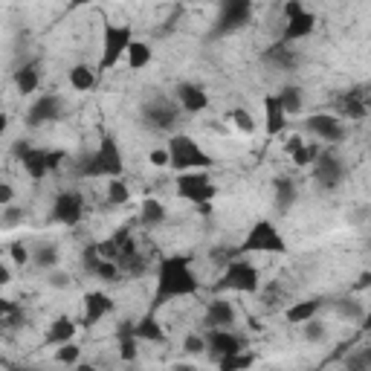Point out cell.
<instances>
[{"instance_id": "obj_24", "label": "cell", "mask_w": 371, "mask_h": 371, "mask_svg": "<svg viewBox=\"0 0 371 371\" xmlns=\"http://www.w3.org/2000/svg\"><path fill=\"white\" fill-rule=\"evenodd\" d=\"M337 111H340V116H348V119H354V122L365 119L368 105H365V96L360 93V87H354V90H345V93H342V96L337 99Z\"/></svg>"}, {"instance_id": "obj_17", "label": "cell", "mask_w": 371, "mask_h": 371, "mask_svg": "<svg viewBox=\"0 0 371 371\" xmlns=\"http://www.w3.org/2000/svg\"><path fill=\"white\" fill-rule=\"evenodd\" d=\"M174 102L186 113H203L209 108V93L195 81H180L174 87Z\"/></svg>"}, {"instance_id": "obj_29", "label": "cell", "mask_w": 371, "mask_h": 371, "mask_svg": "<svg viewBox=\"0 0 371 371\" xmlns=\"http://www.w3.org/2000/svg\"><path fill=\"white\" fill-rule=\"evenodd\" d=\"M12 81H15L18 93H24V96H32V93L38 90V84H41V70H38V64L29 61V64L18 67L15 76H12Z\"/></svg>"}, {"instance_id": "obj_8", "label": "cell", "mask_w": 371, "mask_h": 371, "mask_svg": "<svg viewBox=\"0 0 371 371\" xmlns=\"http://www.w3.org/2000/svg\"><path fill=\"white\" fill-rule=\"evenodd\" d=\"M250 21H253V4H250V0H226V4H220V12H218L215 26H212V35L215 38L232 35V32L244 29Z\"/></svg>"}, {"instance_id": "obj_13", "label": "cell", "mask_w": 371, "mask_h": 371, "mask_svg": "<svg viewBox=\"0 0 371 371\" xmlns=\"http://www.w3.org/2000/svg\"><path fill=\"white\" fill-rule=\"evenodd\" d=\"M305 128H308V133H313L316 139H322V143H331V146H337V143H342V139H345L342 119L331 116V113H313V116H308Z\"/></svg>"}, {"instance_id": "obj_56", "label": "cell", "mask_w": 371, "mask_h": 371, "mask_svg": "<svg viewBox=\"0 0 371 371\" xmlns=\"http://www.w3.org/2000/svg\"><path fill=\"white\" fill-rule=\"evenodd\" d=\"M362 354H365V360H368V365H371V337H368V342L362 345Z\"/></svg>"}, {"instance_id": "obj_36", "label": "cell", "mask_w": 371, "mask_h": 371, "mask_svg": "<svg viewBox=\"0 0 371 371\" xmlns=\"http://www.w3.org/2000/svg\"><path fill=\"white\" fill-rule=\"evenodd\" d=\"M131 200V189H128V183L119 177V180H111L108 183V203L111 206H125Z\"/></svg>"}, {"instance_id": "obj_3", "label": "cell", "mask_w": 371, "mask_h": 371, "mask_svg": "<svg viewBox=\"0 0 371 371\" xmlns=\"http://www.w3.org/2000/svg\"><path fill=\"white\" fill-rule=\"evenodd\" d=\"M168 154H171V168L177 174H189V171H203V168H212V154H206L198 139L186 136V133H174L168 139Z\"/></svg>"}, {"instance_id": "obj_2", "label": "cell", "mask_w": 371, "mask_h": 371, "mask_svg": "<svg viewBox=\"0 0 371 371\" xmlns=\"http://www.w3.org/2000/svg\"><path fill=\"white\" fill-rule=\"evenodd\" d=\"M125 171V154L119 148V143L111 136V133H102L96 151H90L81 166H78V174L81 177H108V180H119Z\"/></svg>"}, {"instance_id": "obj_46", "label": "cell", "mask_w": 371, "mask_h": 371, "mask_svg": "<svg viewBox=\"0 0 371 371\" xmlns=\"http://www.w3.org/2000/svg\"><path fill=\"white\" fill-rule=\"evenodd\" d=\"M46 285H50V288H56V290H64V288H70V275H67V273H59V270H53L50 275H46Z\"/></svg>"}, {"instance_id": "obj_28", "label": "cell", "mask_w": 371, "mask_h": 371, "mask_svg": "<svg viewBox=\"0 0 371 371\" xmlns=\"http://www.w3.org/2000/svg\"><path fill=\"white\" fill-rule=\"evenodd\" d=\"M67 78H70V87H73V90L90 93L93 87L99 84V70H93L90 64H76V67H70Z\"/></svg>"}, {"instance_id": "obj_27", "label": "cell", "mask_w": 371, "mask_h": 371, "mask_svg": "<svg viewBox=\"0 0 371 371\" xmlns=\"http://www.w3.org/2000/svg\"><path fill=\"white\" fill-rule=\"evenodd\" d=\"M168 218V209L163 206V200H154V198H146L143 203H139V223L148 226V229H157L163 226Z\"/></svg>"}, {"instance_id": "obj_60", "label": "cell", "mask_w": 371, "mask_h": 371, "mask_svg": "<svg viewBox=\"0 0 371 371\" xmlns=\"http://www.w3.org/2000/svg\"><path fill=\"white\" fill-rule=\"evenodd\" d=\"M15 371H38V368H15Z\"/></svg>"}, {"instance_id": "obj_11", "label": "cell", "mask_w": 371, "mask_h": 371, "mask_svg": "<svg viewBox=\"0 0 371 371\" xmlns=\"http://www.w3.org/2000/svg\"><path fill=\"white\" fill-rule=\"evenodd\" d=\"M143 122L154 131H171L177 122H180V105L171 102V99H151L143 105Z\"/></svg>"}, {"instance_id": "obj_48", "label": "cell", "mask_w": 371, "mask_h": 371, "mask_svg": "<svg viewBox=\"0 0 371 371\" xmlns=\"http://www.w3.org/2000/svg\"><path fill=\"white\" fill-rule=\"evenodd\" d=\"M12 200H15V189H12V183H0V209L12 206Z\"/></svg>"}, {"instance_id": "obj_7", "label": "cell", "mask_w": 371, "mask_h": 371, "mask_svg": "<svg viewBox=\"0 0 371 371\" xmlns=\"http://www.w3.org/2000/svg\"><path fill=\"white\" fill-rule=\"evenodd\" d=\"M177 198L180 200H189V203H195V206H206V203H212L215 200V195H218V186H215V180L206 174V171H189V174H177Z\"/></svg>"}, {"instance_id": "obj_5", "label": "cell", "mask_w": 371, "mask_h": 371, "mask_svg": "<svg viewBox=\"0 0 371 371\" xmlns=\"http://www.w3.org/2000/svg\"><path fill=\"white\" fill-rule=\"evenodd\" d=\"M133 29L128 24H105L102 29V59H99V73H111L119 61L128 59V50L133 44Z\"/></svg>"}, {"instance_id": "obj_38", "label": "cell", "mask_w": 371, "mask_h": 371, "mask_svg": "<svg viewBox=\"0 0 371 371\" xmlns=\"http://www.w3.org/2000/svg\"><path fill=\"white\" fill-rule=\"evenodd\" d=\"M226 116H229V122L235 125L241 133H253L255 131V119H253V113L247 108H232Z\"/></svg>"}, {"instance_id": "obj_19", "label": "cell", "mask_w": 371, "mask_h": 371, "mask_svg": "<svg viewBox=\"0 0 371 371\" xmlns=\"http://www.w3.org/2000/svg\"><path fill=\"white\" fill-rule=\"evenodd\" d=\"M313 29H316V15L310 9H302L299 15H293V18L285 21V26H282V44H296V41L308 38Z\"/></svg>"}, {"instance_id": "obj_31", "label": "cell", "mask_w": 371, "mask_h": 371, "mask_svg": "<svg viewBox=\"0 0 371 371\" xmlns=\"http://www.w3.org/2000/svg\"><path fill=\"white\" fill-rule=\"evenodd\" d=\"M151 59H154L151 44H146V41H133V44H131V50H128L125 64H128L131 70H146V67L151 64Z\"/></svg>"}, {"instance_id": "obj_14", "label": "cell", "mask_w": 371, "mask_h": 371, "mask_svg": "<svg viewBox=\"0 0 371 371\" xmlns=\"http://www.w3.org/2000/svg\"><path fill=\"white\" fill-rule=\"evenodd\" d=\"M206 351L220 362V360H226V357L244 354V351H247V342H244V337H238L235 331H209V334H206Z\"/></svg>"}, {"instance_id": "obj_47", "label": "cell", "mask_w": 371, "mask_h": 371, "mask_svg": "<svg viewBox=\"0 0 371 371\" xmlns=\"http://www.w3.org/2000/svg\"><path fill=\"white\" fill-rule=\"evenodd\" d=\"M9 253H12L15 264H29V261H32V250H26L24 244H12V247H9Z\"/></svg>"}, {"instance_id": "obj_32", "label": "cell", "mask_w": 371, "mask_h": 371, "mask_svg": "<svg viewBox=\"0 0 371 371\" xmlns=\"http://www.w3.org/2000/svg\"><path fill=\"white\" fill-rule=\"evenodd\" d=\"M275 96H278V102H282V108L288 111V116L299 113V111H302V105H305V90H302V87H296V84L282 87V90L275 93Z\"/></svg>"}, {"instance_id": "obj_43", "label": "cell", "mask_w": 371, "mask_h": 371, "mask_svg": "<svg viewBox=\"0 0 371 371\" xmlns=\"http://www.w3.org/2000/svg\"><path fill=\"white\" fill-rule=\"evenodd\" d=\"M183 351L189 354V357H200V354L206 351V337H200V334H186V337H183Z\"/></svg>"}, {"instance_id": "obj_55", "label": "cell", "mask_w": 371, "mask_h": 371, "mask_svg": "<svg viewBox=\"0 0 371 371\" xmlns=\"http://www.w3.org/2000/svg\"><path fill=\"white\" fill-rule=\"evenodd\" d=\"M73 371H99V368L90 365V362H78V365H73Z\"/></svg>"}, {"instance_id": "obj_57", "label": "cell", "mask_w": 371, "mask_h": 371, "mask_svg": "<svg viewBox=\"0 0 371 371\" xmlns=\"http://www.w3.org/2000/svg\"><path fill=\"white\" fill-rule=\"evenodd\" d=\"M198 212H200V215H212V203H206V206H198Z\"/></svg>"}, {"instance_id": "obj_50", "label": "cell", "mask_w": 371, "mask_h": 371, "mask_svg": "<svg viewBox=\"0 0 371 371\" xmlns=\"http://www.w3.org/2000/svg\"><path fill=\"white\" fill-rule=\"evenodd\" d=\"M302 9H305V6L299 4V0H290V4H285V6H282V15H285V21H288V18H293V15H299Z\"/></svg>"}, {"instance_id": "obj_54", "label": "cell", "mask_w": 371, "mask_h": 371, "mask_svg": "<svg viewBox=\"0 0 371 371\" xmlns=\"http://www.w3.org/2000/svg\"><path fill=\"white\" fill-rule=\"evenodd\" d=\"M360 325H362V328H365L368 334H371V308L365 310V316H362V322H360Z\"/></svg>"}, {"instance_id": "obj_1", "label": "cell", "mask_w": 371, "mask_h": 371, "mask_svg": "<svg viewBox=\"0 0 371 371\" xmlns=\"http://www.w3.org/2000/svg\"><path fill=\"white\" fill-rule=\"evenodd\" d=\"M200 293V278L192 267V255H166L157 267V285H154V296H151V310L157 313V308L174 302V299H186V296H198Z\"/></svg>"}, {"instance_id": "obj_52", "label": "cell", "mask_w": 371, "mask_h": 371, "mask_svg": "<svg viewBox=\"0 0 371 371\" xmlns=\"http://www.w3.org/2000/svg\"><path fill=\"white\" fill-rule=\"evenodd\" d=\"M12 282V275H9V264L0 267V285H9Z\"/></svg>"}, {"instance_id": "obj_51", "label": "cell", "mask_w": 371, "mask_h": 371, "mask_svg": "<svg viewBox=\"0 0 371 371\" xmlns=\"http://www.w3.org/2000/svg\"><path fill=\"white\" fill-rule=\"evenodd\" d=\"M29 148H32V146H29V143H26V139H18V143H15V146H12V154H15V160H18V163H21V160H24V154H26V151H29Z\"/></svg>"}, {"instance_id": "obj_6", "label": "cell", "mask_w": 371, "mask_h": 371, "mask_svg": "<svg viewBox=\"0 0 371 371\" xmlns=\"http://www.w3.org/2000/svg\"><path fill=\"white\" fill-rule=\"evenodd\" d=\"M238 253H244V255H253V253L285 255V253H288V241H285V235L278 232V226H275L273 220H255V223L247 229V235H244Z\"/></svg>"}, {"instance_id": "obj_39", "label": "cell", "mask_w": 371, "mask_h": 371, "mask_svg": "<svg viewBox=\"0 0 371 371\" xmlns=\"http://www.w3.org/2000/svg\"><path fill=\"white\" fill-rule=\"evenodd\" d=\"M253 362H255V357L253 354H235V357H226V360H220L218 362V368L220 371H250L253 368Z\"/></svg>"}, {"instance_id": "obj_42", "label": "cell", "mask_w": 371, "mask_h": 371, "mask_svg": "<svg viewBox=\"0 0 371 371\" xmlns=\"http://www.w3.org/2000/svg\"><path fill=\"white\" fill-rule=\"evenodd\" d=\"M302 334H305V340L308 342H325V337H328V328H325L322 322H305L302 325Z\"/></svg>"}, {"instance_id": "obj_25", "label": "cell", "mask_w": 371, "mask_h": 371, "mask_svg": "<svg viewBox=\"0 0 371 371\" xmlns=\"http://www.w3.org/2000/svg\"><path fill=\"white\" fill-rule=\"evenodd\" d=\"M264 61L278 67V70H296L299 64V56L290 44H282V41H275L273 46H267V53H264Z\"/></svg>"}, {"instance_id": "obj_53", "label": "cell", "mask_w": 371, "mask_h": 371, "mask_svg": "<svg viewBox=\"0 0 371 371\" xmlns=\"http://www.w3.org/2000/svg\"><path fill=\"white\" fill-rule=\"evenodd\" d=\"M368 285H371V273H362L360 282H357V290H362V288H368Z\"/></svg>"}, {"instance_id": "obj_34", "label": "cell", "mask_w": 371, "mask_h": 371, "mask_svg": "<svg viewBox=\"0 0 371 371\" xmlns=\"http://www.w3.org/2000/svg\"><path fill=\"white\" fill-rule=\"evenodd\" d=\"M331 305H334L337 316H342V319H348V322H362V316H365V308H362V302H357L354 296L334 299Z\"/></svg>"}, {"instance_id": "obj_10", "label": "cell", "mask_w": 371, "mask_h": 371, "mask_svg": "<svg viewBox=\"0 0 371 371\" xmlns=\"http://www.w3.org/2000/svg\"><path fill=\"white\" fill-rule=\"evenodd\" d=\"M64 160H67L64 151H56V148H35V146H32V148L24 154L21 166H24V171H26L32 180H44L46 174H53Z\"/></svg>"}, {"instance_id": "obj_58", "label": "cell", "mask_w": 371, "mask_h": 371, "mask_svg": "<svg viewBox=\"0 0 371 371\" xmlns=\"http://www.w3.org/2000/svg\"><path fill=\"white\" fill-rule=\"evenodd\" d=\"M174 371H198V368H192V365H177Z\"/></svg>"}, {"instance_id": "obj_4", "label": "cell", "mask_w": 371, "mask_h": 371, "mask_svg": "<svg viewBox=\"0 0 371 371\" xmlns=\"http://www.w3.org/2000/svg\"><path fill=\"white\" fill-rule=\"evenodd\" d=\"M261 288V273L247 258H229L220 278L215 282L218 293H255Z\"/></svg>"}, {"instance_id": "obj_15", "label": "cell", "mask_w": 371, "mask_h": 371, "mask_svg": "<svg viewBox=\"0 0 371 371\" xmlns=\"http://www.w3.org/2000/svg\"><path fill=\"white\" fill-rule=\"evenodd\" d=\"M313 174H316V183L322 186V189L334 192V189H340V183H342V177H345V166H342V160H340L337 154L325 151V154L316 157Z\"/></svg>"}, {"instance_id": "obj_12", "label": "cell", "mask_w": 371, "mask_h": 371, "mask_svg": "<svg viewBox=\"0 0 371 371\" xmlns=\"http://www.w3.org/2000/svg\"><path fill=\"white\" fill-rule=\"evenodd\" d=\"M84 218V198L76 189H64L59 192V198L53 200V220L61 226H78Z\"/></svg>"}, {"instance_id": "obj_9", "label": "cell", "mask_w": 371, "mask_h": 371, "mask_svg": "<svg viewBox=\"0 0 371 371\" xmlns=\"http://www.w3.org/2000/svg\"><path fill=\"white\" fill-rule=\"evenodd\" d=\"M61 113H64V99L59 96V93H41V96L29 105L24 122H26V128H44L50 122H59Z\"/></svg>"}, {"instance_id": "obj_45", "label": "cell", "mask_w": 371, "mask_h": 371, "mask_svg": "<svg viewBox=\"0 0 371 371\" xmlns=\"http://www.w3.org/2000/svg\"><path fill=\"white\" fill-rule=\"evenodd\" d=\"M148 163H151L154 168H171V154H168V146H166V148H154V151L148 154Z\"/></svg>"}, {"instance_id": "obj_33", "label": "cell", "mask_w": 371, "mask_h": 371, "mask_svg": "<svg viewBox=\"0 0 371 371\" xmlns=\"http://www.w3.org/2000/svg\"><path fill=\"white\" fill-rule=\"evenodd\" d=\"M59 247L56 244H41V247H35L32 250V264L38 267V270H46V273H53L56 267H59Z\"/></svg>"}, {"instance_id": "obj_23", "label": "cell", "mask_w": 371, "mask_h": 371, "mask_svg": "<svg viewBox=\"0 0 371 371\" xmlns=\"http://www.w3.org/2000/svg\"><path fill=\"white\" fill-rule=\"evenodd\" d=\"M76 334H78V325H76L70 316H56V319L50 322V328H46V334H44V342L53 345V348H61V345L73 342Z\"/></svg>"}, {"instance_id": "obj_30", "label": "cell", "mask_w": 371, "mask_h": 371, "mask_svg": "<svg viewBox=\"0 0 371 371\" xmlns=\"http://www.w3.org/2000/svg\"><path fill=\"white\" fill-rule=\"evenodd\" d=\"M296 195H299V189H296V183L290 177H275L273 180V198H275L278 212H288L293 206Z\"/></svg>"}, {"instance_id": "obj_35", "label": "cell", "mask_w": 371, "mask_h": 371, "mask_svg": "<svg viewBox=\"0 0 371 371\" xmlns=\"http://www.w3.org/2000/svg\"><path fill=\"white\" fill-rule=\"evenodd\" d=\"M288 151H290V160H293L299 168H305V166L316 163V151H313L310 146H305V143H302V136H290Z\"/></svg>"}, {"instance_id": "obj_18", "label": "cell", "mask_w": 371, "mask_h": 371, "mask_svg": "<svg viewBox=\"0 0 371 371\" xmlns=\"http://www.w3.org/2000/svg\"><path fill=\"white\" fill-rule=\"evenodd\" d=\"M113 310V299L108 296V293H102V290H90V293H84V316H81V325H96V322H102L108 313Z\"/></svg>"}, {"instance_id": "obj_20", "label": "cell", "mask_w": 371, "mask_h": 371, "mask_svg": "<svg viewBox=\"0 0 371 371\" xmlns=\"http://www.w3.org/2000/svg\"><path fill=\"white\" fill-rule=\"evenodd\" d=\"M133 334H136L139 342H154V345H166L168 342V334H166V328L160 325V319H157L154 310H148L146 316H139L133 322Z\"/></svg>"}, {"instance_id": "obj_59", "label": "cell", "mask_w": 371, "mask_h": 371, "mask_svg": "<svg viewBox=\"0 0 371 371\" xmlns=\"http://www.w3.org/2000/svg\"><path fill=\"white\" fill-rule=\"evenodd\" d=\"M125 371H139V368H136V362H131V365L125 368Z\"/></svg>"}, {"instance_id": "obj_49", "label": "cell", "mask_w": 371, "mask_h": 371, "mask_svg": "<svg viewBox=\"0 0 371 371\" xmlns=\"http://www.w3.org/2000/svg\"><path fill=\"white\" fill-rule=\"evenodd\" d=\"M21 218H24L21 209H15V206H6V209H4V226H15Z\"/></svg>"}, {"instance_id": "obj_21", "label": "cell", "mask_w": 371, "mask_h": 371, "mask_svg": "<svg viewBox=\"0 0 371 371\" xmlns=\"http://www.w3.org/2000/svg\"><path fill=\"white\" fill-rule=\"evenodd\" d=\"M116 348H119V360L125 365H131V362L139 360V340L133 334V322L131 319H125V322L116 325Z\"/></svg>"}, {"instance_id": "obj_41", "label": "cell", "mask_w": 371, "mask_h": 371, "mask_svg": "<svg viewBox=\"0 0 371 371\" xmlns=\"http://www.w3.org/2000/svg\"><path fill=\"white\" fill-rule=\"evenodd\" d=\"M119 275H122V270H119V264L111 261V258H105V261L99 264V270L93 273V278H102V282H108V285L119 282Z\"/></svg>"}, {"instance_id": "obj_26", "label": "cell", "mask_w": 371, "mask_h": 371, "mask_svg": "<svg viewBox=\"0 0 371 371\" xmlns=\"http://www.w3.org/2000/svg\"><path fill=\"white\" fill-rule=\"evenodd\" d=\"M319 310H322V299H305V302H293L285 310V319L290 325H305V322H313Z\"/></svg>"}, {"instance_id": "obj_16", "label": "cell", "mask_w": 371, "mask_h": 371, "mask_svg": "<svg viewBox=\"0 0 371 371\" xmlns=\"http://www.w3.org/2000/svg\"><path fill=\"white\" fill-rule=\"evenodd\" d=\"M238 322V310L229 299H212L206 305V316H203V325L209 331H232Z\"/></svg>"}, {"instance_id": "obj_37", "label": "cell", "mask_w": 371, "mask_h": 371, "mask_svg": "<svg viewBox=\"0 0 371 371\" xmlns=\"http://www.w3.org/2000/svg\"><path fill=\"white\" fill-rule=\"evenodd\" d=\"M105 261V255H102V247L99 244H87L84 250H81V267H84V273H96L99 270V264Z\"/></svg>"}, {"instance_id": "obj_44", "label": "cell", "mask_w": 371, "mask_h": 371, "mask_svg": "<svg viewBox=\"0 0 371 371\" xmlns=\"http://www.w3.org/2000/svg\"><path fill=\"white\" fill-rule=\"evenodd\" d=\"M345 371H371V365H368V360H365L362 348L345 357Z\"/></svg>"}, {"instance_id": "obj_22", "label": "cell", "mask_w": 371, "mask_h": 371, "mask_svg": "<svg viewBox=\"0 0 371 371\" xmlns=\"http://www.w3.org/2000/svg\"><path fill=\"white\" fill-rule=\"evenodd\" d=\"M285 128H288V111L282 108L275 93H270V96H264V131L267 136H278L285 133Z\"/></svg>"}, {"instance_id": "obj_40", "label": "cell", "mask_w": 371, "mask_h": 371, "mask_svg": "<svg viewBox=\"0 0 371 371\" xmlns=\"http://www.w3.org/2000/svg\"><path fill=\"white\" fill-rule=\"evenodd\" d=\"M56 362H61V365H78L81 362V348L76 345V342H67V345H61V348H56Z\"/></svg>"}]
</instances>
